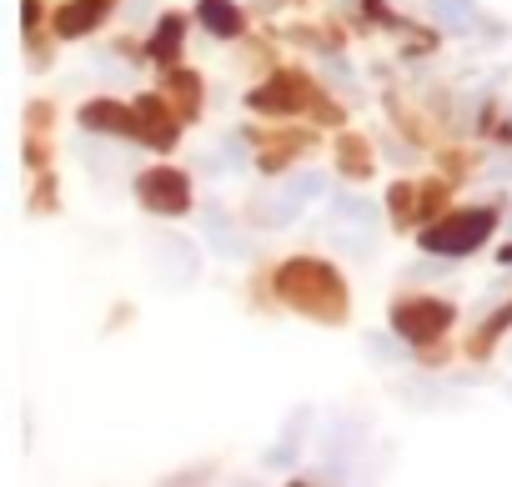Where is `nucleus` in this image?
<instances>
[{
    "mask_svg": "<svg viewBox=\"0 0 512 487\" xmlns=\"http://www.w3.org/2000/svg\"><path fill=\"white\" fill-rule=\"evenodd\" d=\"M427 11H432V21L447 26V31H467V26L477 21L472 0H427Z\"/></svg>",
    "mask_w": 512,
    "mask_h": 487,
    "instance_id": "nucleus-5",
    "label": "nucleus"
},
{
    "mask_svg": "<svg viewBox=\"0 0 512 487\" xmlns=\"http://www.w3.org/2000/svg\"><path fill=\"white\" fill-rule=\"evenodd\" d=\"M492 231V211H462V216H447L437 221L427 236H422V247L437 252V257H462L472 247H482V236Z\"/></svg>",
    "mask_w": 512,
    "mask_h": 487,
    "instance_id": "nucleus-1",
    "label": "nucleus"
},
{
    "mask_svg": "<svg viewBox=\"0 0 512 487\" xmlns=\"http://www.w3.org/2000/svg\"><path fill=\"white\" fill-rule=\"evenodd\" d=\"M317 191H322V176H317V171H302V176H292L287 186H277V191H272V201L256 206V216H262L267 226L292 221V216H297V211H302V206L317 196Z\"/></svg>",
    "mask_w": 512,
    "mask_h": 487,
    "instance_id": "nucleus-2",
    "label": "nucleus"
},
{
    "mask_svg": "<svg viewBox=\"0 0 512 487\" xmlns=\"http://www.w3.org/2000/svg\"><path fill=\"white\" fill-rule=\"evenodd\" d=\"M106 16V0H86V6H71V11H61V36H76V31H86V26H96Z\"/></svg>",
    "mask_w": 512,
    "mask_h": 487,
    "instance_id": "nucleus-7",
    "label": "nucleus"
},
{
    "mask_svg": "<svg viewBox=\"0 0 512 487\" xmlns=\"http://www.w3.org/2000/svg\"><path fill=\"white\" fill-rule=\"evenodd\" d=\"M332 216H337V221H357V226H367V231L377 226V206L362 201V196H352V191H337V196H332Z\"/></svg>",
    "mask_w": 512,
    "mask_h": 487,
    "instance_id": "nucleus-6",
    "label": "nucleus"
},
{
    "mask_svg": "<svg viewBox=\"0 0 512 487\" xmlns=\"http://www.w3.org/2000/svg\"><path fill=\"white\" fill-rule=\"evenodd\" d=\"M136 191L151 211H186V181L176 171H151V176H141Z\"/></svg>",
    "mask_w": 512,
    "mask_h": 487,
    "instance_id": "nucleus-4",
    "label": "nucleus"
},
{
    "mask_svg": "<svg viewBox=\"0 0 512 487\" xmlns=\"http://www.w3.org/2000/svg\"><path fill=\"white\" fill-rule=\"evenodd\" d=\"M447 322H452V312L442 302H407V307H397V332L412 337V342H432L437 332H447Z\"/></svg>",
    "mask_w": 512,
    "mask_h": 487,
    "instance_id": "nucleus-3",
    "label": "nucleus"
},
{
    "mask_svg": "<svg viewBox=\"0 0 512 487\" xmlns=\"http://www.w3.org/2000/svg\"><path fill=\"white\" fill-rule=\"evenodd\" d=\"M86 126H96V131H131V116L121 111V106H86V116H81Z\"/></svg>",
    "mask_w": 512,
    "mask_h": 487,
    "instance_id": "nucleus-9",
    "label": "nucleus"
},
{
    "mask_svg": "<svg viewBox=\"0 0 512 487\" xmlns=\"http://www.w3.org/2000/svg\"><path fill=\"white\" fill-rule=\"evenodd\" d=\"M161 31H166V36H156V56H171V51H176V21H166Z\"/></svg>",
    "mask_w": 512,
    "mask_h": 487,
    "instance_id": "nucleus-10",
    "label": "nucleus"
},
{
    "mask_svg": "<svg viewBox=\"0 0 512 487\" xmlns=\"http://www.w3.org/2000/svg\"><path fill=\"white\" fill-rule=\"evenodd\" d=\"M201 21H206L216 36H236V26H241V16L226 6V0H201Z\"/></svg>",
    "mask_w": 512,
    "mask_h": 487,
    "instance_id": "nucleus-8",
    "label": "nucleus"
}]
</instances>
